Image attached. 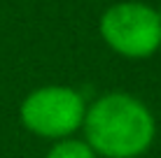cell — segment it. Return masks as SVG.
Instances as JSON below:
<instances>
[{
	"instance_id": "5",
	"label": "cell",
	"mask_w": 161,
	"mask_h": 158,
	"mask_svg": "<svg viewBox=\"0 0 161 158\" xmlns=\"http://www.w3.org/2000/svg\"><path fill=\"white\" fill-rule=\"evenodd\" d=\"M159 14H161V12H159Z\"/></svg>"
},
{
	"instance_id": "2",
	"label": "cell",
	"mask_w": 161,
	"mask_h": 158,
	"mask_svg": "<svg viewBox=\"0 0 161 158\" xmlns=\"http://www.w3.org/2000/svg\"><path fill=\"white\" fill-rule=\"evenodd\" d=\"M101 35L126 58H147L161 47V14L145 3H117L101 16Z\"/></svg>"
},
{
	"instance_id": "1",
	"label": "cell",
	"mask_w": 161,
	"mask_h": 158,
	"mask_svg": "<svg viewBox=\"0 0 161 158\" xmlns=\"http://www.w3.org/2000/svg\"><path fill=\"white\" fill-rule=\"evenodd\" d=\"M89 146L108 158H136L152 144L154 119L140 100L126 93L103 95L84 114Z\"/></svg>"
},
{
	"instance_id": "4",
	"label": "cell",
	"mask_w": 161,
	"mask_h": 158,
	"mask_svg": "<svg viewBox=\"0 0 161 158\" xmlns=\"http://www.w3.org/2000/svg\"><path fill=\"white\" fill-rule=\"evenodd\" d=\"M47 158H93V149L80 140H63L49 149Z\"/></svg>"
},
{
	"instance_id": "3",
	"label": "cell",
	"mask_w": 161,
	"mask_h": 158,
	"mask_svg": "<svg viewBox=\"0 0 161 158\" xmlns=\"http://www.w3.org/2000/svg\"><path fill=\"white\" fill-rule=\"evenodd\" d=\"M21 121L31 133L40 137H65L84 121V100L73 89L44 86L21 102Z\"/></svg>"
}]
</instances>
